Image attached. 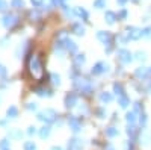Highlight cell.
I'll return each mask as SVG.
<instances>
[{
    "label": "cell",
    "instance_id": "cell-52",
    "mask_svg": "<svg viewBox=\"0 0 151 150\" xmlns=\"http://www.w3.org/2000/svg\"><path fill=\"white\" fill-rule=\"evenodd\" d=\"M147 90H148V93H151V82L148 83V86H147Z\"/></svg>",
    "mask_w": 151,
    "mask_h": 150
},
{
    "label": "cell",
    "instance_id": "cell-20",
    "mask_svg": "<svg viewBox=\"0 0 151 150\" xmlns=\"http://www.w3.org/2000/svg\"><path fill=\"white\" fill-rule=\"evenodd\" d=\"M73 61H74V67H82L85 62H86V58H85V55L82 53V55H76Z\"/></svg>",
    "mask_w": 151,
    "mask_h": 150
},
{
    "label": "cell",
    "instance_id": "cell-12",
    "mask_svg": "<svg viewBox=\"0 0 151 150\" xmlns=\"http://www.w3.org/2000/svg\"><path fill=\"white\" fill-rule=\"evenodd\" d=\"M33 93L35 94H38V96H40V97H52L53 96V93L52 91H50V90H47V88H42V86H38V88H35L33 90Z\"/></svg>",
    "mask_w": 151,
    "mask_h": 150
},
{
    "label": "cell",
    "instance_id": "cell-55",
    "mask_svg": "<svg viewBox=\"0 0 151 150\" xmlns=\"http://www.w3.org/2000/svg\"><path fill=\"white\" fill-rule=\"evenodd\" d=\"M6 150H9V149H6Z\"/></svg>",
    "mask_w": 151,
    "mask_h": 150
},
{
    "label": "cell",
    "instance_id": "cell-51",
    "mask_svg": "<svg viewBox=\"0 0 151 150\" xmlns=\"http://www.w3.org/2000/svg\"><path fill=\"white\" fill-rule=\"evenodd\" d=\"M52 150H62V147H59V146H55V147H52Z\"/></svg>",
    "mask_w": 151,
    "mask_h": 150
},
{
    "label": "cell",
    "instance_id": "cell-46",
    "mask_svg": "<svg viewBox=\"0 0 151 150\" xmlns=\"http://www.w3.org/2000/svg\"><path fill=\"white\" fill-rule=\"evenodd\" d=\"M125 149H127V150H133V144H132V143L129 141L127 144H125Z\"/></svg>",
    "mask_w": 151,
    "mask_h": 150
},
{
    "label": "cell",
    "instance_id": "cell-11",
    "mask_svg": "<svg viewBox=\"0 0 151 150\" xmlns=\"http://www.w3.org/2000/svg\"><path fill=\"white\" fill-rule=\"evenodd\" d=\"M82 147H83V143L79 138H73L68 143V150H80Z\"/></svg>",
    "mask_w": 151,
    "mask_h": 150
},
{
    "label": "cell",
    "instance_id": "cell-19",
    "mask_svg": "<svg viewBox=\"0 0 151 150\" xmlns=\"http://www.w3.org/2000/svg\"><path fill=\"white\" fill-rule=\"evenodd\" d=\"M50 132H52V128H50V126H44V128H41L40 130H38V133H40V138H42V140L48 138Z\"/></svg>",
    "mask_w": 151,
    "mask_h": 150
},
{
    "label": "cell",
    "instance_id": "cell-28",
    "mask_svg": "<svg viewBox=\"0 0 151 150\" xmlns=\"http://www.w3.org/2000/svg\"><path fill=\"white\" fill-rule=\"evenodd\" d=\"M127 135L130 136L132 140H133L134 136H136V128L133 126V124H129V128H127Z\"/></svg>",
    "mask_w": 151,
    "mask_h": 150
},
{
    "label": "cell",
    "instance_id": "cell-5",
    "mask_svg": "<svg viewBox=\"0 0 151 150\" xmlns=\"http://www.w3.org/2000/svg\"><path fill=\"white\" fill-rule=\"evenodd\" d=\"M18 23V17H15V15H12V14H6V15H3L2 17V24L5 28H12V26H15V24Z\"/></svg>",
    "mask_w": 151,
    "mask_h": 150
},
{
    "label": "cell",
    "instance_id": "cell-36",
    "mask_svg": "<svg viewBox=\"0 0 151 150\" xmlns=\"http://www.w3.org/2000/svg\"><path fill=\"white\" fill-rule=\"evenodd\" d=\"M118 18L119 20H125V18H127V9H121L119 14H118Z\"/></svg>",
    "mask_w": 151,
    "mask_h": 150
},
{
    "label": "cell",
    "instance_id": "cell-47",
    "mask_svg": "<svg viewBox=\"0 0 151 150\" xmlns=\"http://www.w3.org/2000/svg\"><path fill=\"white\" fill-rule=\"evenodd\" d=\"M104 150H115V149H113L112 144H106V146H104Z\"/></svg>",
    "mask_w": 151,
    "mask_h": 150
},
{
    "label": "cell",
    "instance_id": "cell-43",
    "mask_svg": "<svg viewBox=\"0 0 151 150\" xmlns=\"http://www.w3.org/2000/svg\"><path fill=\"white\" fill-rule=\"evenodd\" d=\"M97 114H98V117H100V118H104V117H106V112H104V109H103V108H100V109L97 111Z\"/></svg>",
    "mask_w": 151,
    "mask_h": 150
},
{
    "label": "cell",
    "instance_id": "cell-31",
    "mask_svg": "<svg viewBox=\"0 0 151 150\" xmlns=\"http://www.w3.org/2000/svg\"><path fill=\"white\" fill-rule=\"evenodd\" d=\"M11 6L12 8H23L24 6V2H23V0H12V2H11Z\"/></svg>",
    "mask_w": 151,
    "mask_h": 150
},
{
    "label": "cell",
    "instance_id": "cell-8",
    "mask_svg": "<svg viewBox=\"0 0 151 150\" xmlns=\"http://www.w3.org/2000/svg\"><path fill=\"white\" fill-rule=\"evenodd\" d=\"M77 103H79V97L76 93H68L65 96V106L67 108H74Z\"/></svg>",
    "mask_w": 151,
    "mask_h": 150
},
{
    "label": "cell",
    "instance_id": "cell-1",
    "mask_svg": "<svg viewBox=\"0 0 151 150\" xmlns=\"http://www.w3.org/2000/svg\"><path fill=\"white\" fill-rule=\"evenodd\" d=\"M29 70H30L33 78L41 79V76H42V64H41L40 56H38V55H33L29 59Z\"/></svg>",
    "mask_w": 151,
    "mask_h": 150
},
{
    "label": "cell",
    "instance_id": "cell-45",
    "mask_svg": "<svg viewBox=\"0 0 151 150\" xmlns=\"http://www.w3.org/2000/svg\"><path fill=\"white\" fill-rule=\"evenodd\" d=\"M30 2L33 3V6H41V3H42V0H30Z\"/></svg>",
    "mask_w": 151,
    "mask_h": 150
},
{
    "label": "cell",
    "instance_id": "cell-50",
    "mask_svg": "<svg viewBox=\"0 0 151 150\" xmlns=\"http://www.w3.org/2000/svg\"><path fill=\"white\" fill-rule=\"evenodd\" d=\"M6 41H8V38H2V40H0V46H2V47H5V46H6V44H5Z\"/></svg>",
    "mask_w": 151,
    "mask_h": 150
},
{
    "label": "cell",
    "instance_id": "cell-13",
    "mask_svg": "<svg viewBox=\"0 0 151 150\" xmlns=\"http://www.w3.org/2000/svg\"><path fill=\"white\" fill-rule=\"evenodd\" d=\"M65 40V49L68 50L70 53H76L77 52V44H76L73 40H70V38H64Z\"/></svg>",
    "mask_w": 151,
    "mask_h": 150
},
{
    "label": "cell",
    "instance_id": "cell-32",
    "mask_svg": "<svg viewBox=\"0 0 151 150\" xmlns=\"http://www.w3.org/2000/svg\"><path fill=\"white\" fill-rule=\"evenodd\" d=\"M150 140H151V133H148V132L142 133V136H141V143L148 144V143H150Z\"/></svg>",
    "mask_w": 151,
    "mask_h": 150
},
{
    "label": "cell",
    "instance_id": "cell-48",
    "mask_svg": "<svg viewBox=\"0 0 151 150\" xmlns=\"http://www.w3.org/2000/svg\"><path fill=\"white\" fill-rule=\"evenodd\" d=\"M116 2H118V5H121V6H124L125 3H127V2H129V0H116Z\"/></svg>",
    "mask_w": 151,
    "mask_h": 150
},
{
    "label": "cell",
    "instance_id": "cell-21",
    "mask_svg": "<svg viewBox=\"0 0 151 150\" xmlns=\"http://www.w3.org/2000/svg\"><path fill=\"white\" fill-rule=\"evenodd\" d=\"M118 105H119L121 108H124V109H125V108H127V106L130 105V99H129L127 96H125V94H124V96H119V99H118Z\"/></svg>",
    "mask_w": 151,
    "mask_h": 150
},
{
    "label": "cell",
    "instance_id": "cell-2",
    "mask_svg": "<svg viewBox=\"0 0 151 150\" xmlns=\"http://www.w3.org/2000/svg\"><path fill=\"white\" fill-rule=\"evenodd\" d=\"M73 85H74V88H76V90H79V91L83 93V94H91V93L94 91V85H92L89 80L82 79V78L74 79Z\"/></svg>",
    "mask_w": 151,
    "mask_h": 150
},
{
    "label": "cell",
    "instance_id": "cell-16",
    "mask_svg": "<svg viewBox=\"0 0 151 150\" xmlns=\"http://www.w3.org/2000/svg\"><path fill=\"white\" fill-rule=\"evenodd\" d=\"M64 50H67V49H65V40H58L56 44H55V52L59 53V55H62V52H64Z\"/></svg>",
    "mask_w": 151,
    "mask_h": 150
},
{
    "label": "cell",
    "instance_id": "cell-3",
    "mask_svg": "<svg viewBox=\"0 0 151 150\" xmlns=\"http://www.w3.org/2000/svg\"><path fill=\"white\" fill-rule=\"evenodd\" d=\"M36 118L40 120V121H44V123H56V118H58V112L52 108H48L42 112H40V114L36 115Z\"/></svg>",
    "mask_w": 151,
    "mask_h": 150
},
{
    "label": "cell",
    "instance_id": "cell-9",
    "mask_svg": "<svg viewBox=\"0 0 151 150\" xmlns=\"http://www.w3.org/2000/svg\"><path fill=\"white\" fill-rule=\"evenodd\" d=\"M97 40L101 41V43L106 44V46H110V43H112V35H110L109 32H104V30H98V32H97Z\"/></svg>",
    "mask_w": 151,
    "mask_h": 150
},
{
    "label": "cell",
    "instance_id": "cell-33",
    "mask_svg": "<svg viewBox=\"0 0 151 150\" xmlns=\"http://www.w3.org/2000/svg\"><path fill=\"white\" fill-rule=\"evenodd\" d=\"M6 149H9V140H2L0 141V150H6Z\"/></svg>",
    "mask_w": 151,
    "mask_h": 150
},
{
    "label": "cell",
    "instance_id": "cell-4",
    "mask_svg": "<svg viewBox=\"0 0 151 150\" xmlns=\"http://www.w3.org/2000/svg\"><path fill=\"white\" fill-rule=\"evenodd\" d=\"M116 53H118V59H119L121 64H130V62L133 61V55L127 49H119Z\"/></svg>",
    "mask_w": 151,
    "mask_h": 150
},
{
    "label": "cell",
    "instance_id": "cell-35",
    "mask_svg": "<svg viewBox=\"0 0 151 150\" xmlns=\"http://www.w3.org/2000/svg\"><path fill=\"white\" fill-rule=\"evenodd\" d=\"M6 74H8V68L3 64H0V78H6Z\"/></svg>",
    "mask_w": 151,
    "mask_h": 150
},
{
    "label": "cell",
    "instance_id": "cell-30",
    "mask_svg": "<svg viewBox=\"0 0 151 150\" xmlns=\"http://www.w3.org/2000/svg\"><path fill=\"white\" fill-rule=\"evenodd\" d=\"M106 6V0H94V8L97 9H101Z\"/></svg>",
    "mask_w": 151,
    "mask_h": 150
},
{
    "label": "cell",
    "instance_id": "cell-17",
    "mask_svg": "<svg viewBox=\"0 0 151 150\" xmlns=\"http://www.w3.org/2000/svg\"><path fill=\"white\" fill-rule=\"evenodd\" d=\"M147 74H150V73H148V68H145V67H139V68H136V71H134V76L139 78V79H145Z\"/></svg>",
    "mask_w": 151,
    "mask_h": 150
},
{
    "label": "cell",
    "instance_id": "cell-38",
    "mask_svg": "<svg viewBox=\"0 0 151 150\" xmlns=\"http://www.w3.org/2000/svg\"><path fill=\"white\" fill-rule=\"evenodd\" d=\"M142 35H144V38H151V28H145L142 30Z\"/></svg>",
    "mask_w": 151,
    "mask_h": 150
},
{
    "label": "cell",
    "instance_id": "cell-44",
    "mask_svg": "<svg viewBox=\"0 0 151 150\" xmlns=\"http://www.w3.org/2000/svg\"><path fill=\"white\" fill-rule=\"evenodd\" d=\"M36 133V128L35 126H29V129H27V135H35Z\"/></svg>",
    "mask_w": 151,
    "mask_h": 150
},
{
    "label": "cell",
    "instance_id": "cell-23",
    "mask_svg": "<svg viewBox=\"0 0 151 150\" xmlns=\"http://www.w3.org/2000/svg\"><path fill=\"white\" fill-rule=\"evenodd\" d=\"M6 115H8V118H15V117L18 115V109H17V106H9L8 111H6Z\"/></svg>",
    "mask_w": 151,
    "mask_h": 150
},
{
    "label": "cell",
    "instance_id": "cell-27",
    "mask_svg": "<svg viewBox=\"0 0 151 150\" xmlns=\"http://www.w3.org/2000/svg\"><path fill=\"white\" fill-rule=\"evenodd\" d=\"M21 130H17V129H12V130H9V138H14V140H18V138H21Z\"/></svg>",
    "mask_w": 151,
    "mask_h": 150
},
{
    "label": "cell",
    "instance_id": "cell-37",
    "mask_svg": "<svg viewBox=\"0 0 151 150\" xmlns=\"http://www.w3.org/2000/svg\"><path fill=\"white\" fill-rule=\"evenodd\" d=\"M136 59H137V61H145V59H147L145 52H137V53H136Z\"/></svg>",
    "mask_w": 151,
    "mask_h": 150
},
{
    "label": "cell",
    "instance_id": "cell-6",
    "mask_svg": "<svg viewBox=\"0 0 151 150\" xmlns=\"http://www.w3.org/2000/svg\"><path fill=\"white\" fill-rule=\"evenodd\" d=\"M127 36H129V40H133V41L139 40L141 36H144V35H142V29L134 28V26H130V28H127Z\"/></svg>",
    "mask_w": 151,
    "mask_h": 150
},
{
    "label": "cell",
    "instance_id": "cell-14",
    "mask_svg": "<svg viewBox=\"0 0 151 150\" xmlns=\"http://www.w3.org/2000/svg\"><path fill=\"white\" fill-rule=\"evenodd\" d=\"M71 30H73V33H76V35H85V26L82 23H74L73 26H71Z\"/></svg>",
    "mask_w": 151,
    "mask_h": 150
},
{
    "label": "cell",
    "instance_id": "cell-42",
    "mask_svg": "<svg viewBox=\"0 0 151 150\" xmlns=\"http://www.w3.org/2000/svg\"><path fill=\"white\" fill-rule=\"evenodd\" d=\"M53 6H64V0H52Z\"/></svg>",
    "mask_w": 151,
    "mask_h": 150
},
{
    "label": "cell",
    "instance_id": "cell-24",
    "mask_svg": "<svg viewBox=\"0 0 151 150\" xmlns=\"http://www.w3.org/2000/svg\"><path fill=\"white\" fill-rule=\"evenodd\" d=\"M106 135L109 136V138H115V136H118V135H119V130H118L116 128L110 126V128H107V129H106Z\"/></svg>",
    "mask_w": 151,
    "mask_h": 150
},
{
    "label": "cell",
    "instance_id": "cell-54",
    "mask_svg": "<svg viewBox=\"0 0 151 150\" xmlns=\"http://www.w3.org/2000/svg\"><path fill=\"white\" fill-rule=\"evenodd\" d=\"M133 2H137V0H133Z\"/></svg>",
    "mask_w": 151,
    "mask_h": 150
},
{
    "label": "cell",
    "instance_id": "cell-18",
    "mask_svg": "<svg viewBox=\"0 0 151 150\" xmlns=\"http://www.w3.org/2000/svg\"><path fill=\"white\" fill-rule=\"evenodd\" d=\"M74 12H76V15L80 17L82 20H88V18H89V14H88V11L83 9V8H76Z\"/></svg>",
    "mask_w": 151,
    "mask_h": 150
},
{
    "label": "cell",
    "instance_id": "cell-53",
    "mask_svg": "<svg viewBox=\"0 0 151 150\" xmlns=\"http://www.w3.org/2000/svg\"><path fill=\"white\" fill-rule=\"evenodd\" d=\"M148 73H150V74H151V67H150V68H148Z\"/></svg>",
    "mask_w": 151,
    "mask_h": 150
},
{
    "label": "cell",
    "instance_id": "cell-15",
    "mask_svg": "<svg viewBox=\"0 0 151 150\" xmlns=\"http://www.w3.org/2000/svg\"><path fill=\"white\" fill-rule=\"evenodd\" d=\"M116 18H118V15L115 14V12H112V11H106V14H104V20L109 23V24H113L116 21Z\"/></svg>",
    "mask_w": 151,
    "mask_h": 150
},
{
    "label": "cell",
    "instance_id": "cell-49",
    "mask_svg": "<svg viewBox=\"0 0 151 150\" xmlns=\"http://www.w3.org/2000/svg\"><path fill=\"white\" fill-rule=\"evenodd\" d=\"M139 109H141V103H134V109H133V111H134V112H137Z\"/></svg>",
    "mask_w": 151,
    "mask_h": 150
},
{
    "label": "cell",
    "instance_id": "cell-40",
    "mask_svg": "<svg viewBox=\"0 0 151 150\" xmlns=\"http://www.w3.org/2000/svg\"><path fill=\"white\" fill-rule=\"evenodd\" d=\"M26 109H27V111H36V103H35V102H29V103L26 105Z\"/></svg>",
    "mask_w": 151,
    "mask_h": 150
},
{
    "label": "cell",
    "instance_id": "cell-29",
    "mask_svg": "<svg viewBox=\"0 0 151 150\" xmlns=\"http://www.w3.org/2000/svg\"><path fill=\"white\" fill-rule=\"evenodd\" d=\"M23 149L24 150H36V144L33 141H26L24 146H23Z\"/></svg>",
    "mask_w": 151,
    "mask_h": 150
},
{
    "label": "cell",
    "instance_id": "cell-25",
    "mask_svg": "<svg viewBox=\"0 0 151 150\" xmlns=\"http://www.w3.org/2000/svg\"><path fill=\"white\" fill-rule=\"evenodd\" d=\"M113 93H115L116 96H124V86L119 82H115L113 83Z\"/></svg>",
    "mask_w": 151,
    "mask_h": 150
},
{
    "label": "cell",
    "instance_id": "cell-10",
    "mask_svg": "<svg viewBox=\"0 0 151 150\" xmlns=\"http://www.w3.org/2000/svg\"><path fill=\"white\" fill-rule=\"evenodd\" d=\"M68 126H70V129L73 132H79L82 129V121L77 117H70L68 118Z\"/></svg>",
    "mask_w": 151,
    "mask_h": 150
},
{
    "label": "cell",
    "instance_id": "cell-41",
    "mask_svg": "<svg viewBox=\"0 0 151 150\" xmlns=\"http://www.w3.org/2000/svg\"><path fill=\"white\" fill-rule=\"evenodd\" d=\"M8 9V3L5 2V0H0V12H3Z\"/></svg>",
    "mask_w": 151,
    "mask_h": 150
},
{
    "label": "cell",
    "instance_id": "cell-26",
    "mask_svg": "<svg viewBox=\"0 0 151 150\" xmlns=\"http://www.w3.org/2000/svg\"><path fill=\"white\" fill-rule=\"evenodd\" d=\"M125 121H127L129 124H134V121H136V112L134 111L127 112V114H125Z\"/></svg>",
    "mask_w": 151,
    "mask_h": 150
},
{
    "label": "cell",
    "instance_id": "cell-34",
    "mask_svg": "<svg viewBox=\"0 0 151 150\" xmlns=\"http://www.w3.org/2000/svg\"><path fill=\"white\" fill-rule=\"evenodd\" d=\"M52 82H53L55 85H59V83H60V76H59V74H56V73L52 74Z\"/></svg>",
    "mask_w": 151,
    "mask_h": 150
},
{
    "label": "cell",
    "instance_id": "cell-22",
    "mask_svg": "<svg viewBox=\"0 0 151 150\" xmlns=\"http://www.w3.org/2000/svg\"><path fill=\"white\" fill-rule=\"evenodd\" d=\"M112 94L110 93H107V91H104V93H101V94H100V102H101V103H110L112 102Z\"/></svg>",
    "mask_w": 151,
    "mask_h": 150
},
{
    "label": "cell",
    "instance_id": "cell-7",
    "mask_svg": "<svg viewBox=\"0 0 151 150\" xmlns=\"http://www.w3.org/2000/svg\"><path fill=\"white\" fill-rule=\"evenodd\" d=\"M104 71H109V64H106V62H97V64L92 67V70H91V74L98 76V74H101Z\"/></svg>",
    "mask_w": 151,
    "mask_h": 150
},
{
    "label": "cell",
    "instance_id": "cell-39",
    "mask_svg": "<svg viewBox=\"0 0 151 150\" xmlns=\"http://www.w3.org/2000/svg\"><path fill=\"white\" fill-rule=\"evenodd\" d=\"M139 123L142 124V126H145V124H147V114L141 112V115H139Z\"/></svg>",
    "mask_w": 151,
    "mask_h": 150
}]
</instances>
